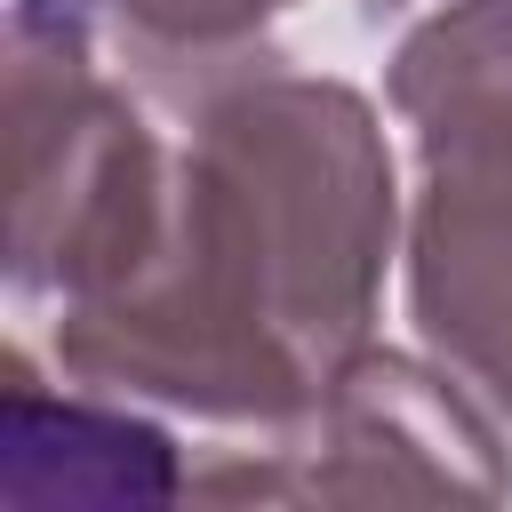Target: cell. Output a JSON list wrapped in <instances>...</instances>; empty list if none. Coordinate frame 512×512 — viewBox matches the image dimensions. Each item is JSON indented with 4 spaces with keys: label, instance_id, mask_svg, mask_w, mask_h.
<instances>
[{
    "label": "cell",
    "instance_id": "cell-3",
    "mask_svg": "<svg viewBox=\"0 0 512 512\" xmlns=\"http://www.w3.org/2000/svg\"><path fill=\"white\" fill-rule=\"evenodd\" d=\"M192 496L224 504H392V496H512L504 424L424 352H360L312 408L264 424V448L192 464Z\"/></svg>",
    "mask_w": 512,
    "mask_h": 512
},
{
    "label": "cell",
    "instance_id": "cell-6",
    "mask_svg": "<svg viewBox=\"0 0 512 512\" xmlns=\"http://www.w3.org/2000/svg\"><path fill=\"white\" fill-rule=\"evenodd\" d=\"M392 112L416 152H456L512 136V0H448L432 8L384 72Z\"/></svg>",
    "mask_w": 512,
    "mask_h": 512
},
{
    "label": "cell",
    "instance_id": "cell-4",
    "mask_svg": "<svg viewBox=\"0 0 512 512\" xmlns=\"http://www.w3.org/2000/svg\"><path fill=\"white\" fill-rule=\"evenodd\" d=\"M408 320L424 352L512 432V136L416 152Z\"/></svg>",
    "mask_w": 512,
    "mask_h": 512
},
{
    "label": "cell",
    "instance_id": "cell-2",
    "mask_svg": "<svg viewBox=\"0 0 512 512\" xmlns=\"http://www.w3.org/2000/svg\"><path fill=\"white\" fill-rule=\"evenodd\" d=\"M168 144L160 64L136 56L104 0L8 8V288L16 304H88L144 224Z\"/></svg>",
    "mask_w": 512,
    "mask_h": 512
},
{
    "label": "cell",
    "instance_id": "cell-7",
    "mask_svg": "<svg viewBox=\"0 0 512 512\" xmlns=\"http://www.w3.org/2000/svg\"><path fill=\"white\" fill-rule=\"evenodd\" d=\"M296 0H104L112 32L136 56L160 64H224V56H256L264 32L288 16Z\"/></svg>",
    "mask_w": 512,
    "mask_h": 512
},
{
    "label": "cell",
    "instance_id": "cell-5",
    "mask_svg": "<svg viewBox=\"0 0 512 512\" xmlns=\"http://www.w3.org/2000/svg\"><path fill=\"white\" fill-rule=\"evenodd\" d=\"M192 472L176 464V440L136 416V400L96 392L80 376L40 384L32 352L8 360V488L24 504L40 496H104V504H152L176 496Z\"/></svg>",
    "mask_w": 512,
    "mask_h": 512
},
{
    "label": "cell",
    "instance_id": "cell-8",
    "mask_svg": "<svg viewBox=\"0 0 512 512\" xmlns=\"http://www.w3.org/2000/svg\"><path fill=\"white\" fill-rule=\"evenodd\" d=\"M368 8H408V0H368Z\"/></svg>",
    "mask_w": 512,
    "mask_h": 512
},
{
    "label": "cell",
    "instance_id": "cell-1",
    "mask_svg": "<svg viewBox=\"0 0 512 512\" xmlns=\"http://www.w3.org/2000/svg\"><path fill=\"white\" fill-rule=\"evenodd\" d=\"M160 88L144 224L128 264L48 320L56 376L200 424H280L368 352L400 240L392 144L360 88L272 48L160 64Z\"/></svg>",
    "mask_w": 512,
    "mask_h": 512
}]
</instances>
